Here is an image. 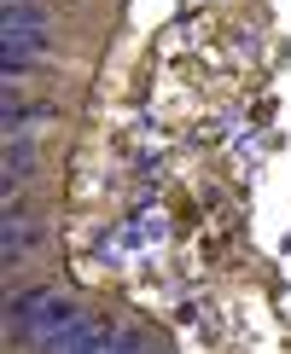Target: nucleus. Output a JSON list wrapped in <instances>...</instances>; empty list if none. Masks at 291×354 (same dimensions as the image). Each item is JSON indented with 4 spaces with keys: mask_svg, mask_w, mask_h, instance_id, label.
<instances>
[{
    "mask_svg": "<svg viewBox=\"0 0 291 354\" xmlns=\"http://www.w3.org/2000/svg\"><path fill=\"white\" fill-rule=\"evenodd\" d=\"M35 169V151H29V140H12L6 145V186H18V174Z\"/></svg>",
    "mask_w": 291,
    "mask_h": 354,
    "instance_id": "1",
    "label": "nucleus"
},
{
    "mask_svg": "<svg viewBox=\"0 0 291 354\" xmlns=\"http://www.w3.org/2000/svg\"><path fill=\"white\" fill-rule=\"evenodd\" d=\"M47 47V29H18L6 24V53H41Z\"/></svg>",
    "mask_w": 291,
    "mask_h": 354,
    "instance_id": "2",
    "label": "nucleus"
}]
</instances>
